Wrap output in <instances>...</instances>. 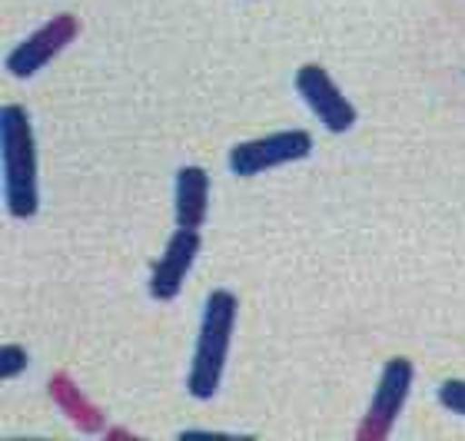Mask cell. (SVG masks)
<instances>
[{"mask_svg": "<svg viewBox=\"0 0 465 441\" xmlns=\"http://www.w3.org/2000/svg\"><path fill=\"white\" fill-rule=\"evenodd\" d=\"M0 163H4V206L14 220H30L40 210L37 140L20 103L0 110Z\"/></svg>", "mask_w": 465, "mask_h": 441, "instance_id": "6da1fadb", "label": "cell"}, {"mask_svg": "<svg viewBox=\"0 0 465 441\" xmlns=\"http://www.w3.org/2000/svg\"><path fill=\"white\" fill-rule=\"evenodd\" d=\"M240 316V299L230 289H213L206 296L203 318H200V332H196L193 358H190V372H186V392L196 402H210L220 392L226 372V355H230L232 328Z\"/></svg>", "mask_w": 465, "mask_h": 441, "instance_id": "7a4b0ae2", "label": "cell"}, {"mask_svg": "<svg viewBox=\"0 0 465 441\" xmlns=\"http://www.w3.org/2000/svg\"><path fill=\"white\" fill-rule=\"evenodd\" d=\"M412 378H416V365L409 362V358H402V355H396V358H389V362L382 365L376 392L369 398V408L356 428L359 441H386L389 435H392L399 415L406 408Z\"/></svg>", "mask_w": 465, "mask_h": 441, "instance_id": "3957f363", "label": "cell"}, {"mask_svg": "<svg viewBox=\"0 0 465 441\" xmlns=\"http://www.w3.org/2000/svg\"><path fill=\"white\" fill-rule=\"evenodd\" d=\"M312 153V136L306 130H280V133L246 140L230 150V170L236 176H260L276 166L296 163Z\"/></svg>", "mask_w": 465, "mask_h": 441, "instance_id": "277c9868", "label": "cell"}, {"mask_svg": "<svg viewBox=\"0 0 465 441\" xmlns=\"http://www.w3.org/2000/svg\"><path fill=\"white\" fill-rule=\"evenodd\" d=\"M292 87L302 96V103L310 106L330 133H349L356 126V106L349 103L340 83L330 77V70L320 64H302L292 77Z\"/></svg>", "mask_w": 465, "mask_h": 441, "instance_id": "5b68a950", "label": "cell"}, {"mask_svg": "<svg viewBox=\"0 0 465 441\" xmlns=\"http://www.w3.org/2000/svg\"><path fill=\"white\" fill-rule=\"evenodd\" d=\"M77 34H80V20L74 17V14H57V17H50L40 30H34L27 40H20L17 47L7 54L4 67H7L10 77H17V80L34 77V74H40V70L47 67L50 60L57 57L67 44H74Z\"/></svg>", "mask_w": 465, "mask_h": 441, "instance_id": "8992f818", "label": "cell"}, {"mask_svg": "<svg viewBox=\"0 0 465 441\" xmlns=\"http://www.w3.org/2000/svg\"><path fill=\"white\" fill-rule=\"evenodd\" d=\"M200 246H203L200 230H183L180 226L170 236L163 256L150 269V296L156 302H173L180 296V289H183L186 276H190V269H193L196 256H200Z\"/></svg>", "mask_w": 465, "mask_h": 441, "instance_id": "52a82bcc", "label": "cell"}, {"mask_svg": "<svg viewBox=\"0 0 465 441\" xmlns=\"http://www.w3.org/2000/svg\"><path fill=\"white\" fill-rule=\"evenodd\" d=\"M47 392L54 398V405L60 408V415H67L70 422L77 425L84 435H100L107 428V415L100 405H94L87 395L80 392V385L70 378L67 372H54L47 382Z\"/></svg>", "mask_w": 465, "mask_h": 441, "instance_id": "ba28073f", "label": "cell"}, {"mask_svg": "<svg viewBox=\"0 0 465 441\" xmlns=\"http://www.w3.org/2000/svg\"><path fill=\"white\" fill-rule=\"evenodd\" d=\"M173 216L176 226L183 230H200L210 212V173L203 166H183L176 173V192H173Z\"/></svg>", "mask_w": 465, "mask_h": 441, "instance_id": "9c48e42d", "label": "cell"}, {"mask_svg": "<svg viewBox=\"0 0 465 441\" xmlns=\"http://www.w3.org/2000/svg\"><path fill=\"white\" fill-rule=\"evenodd\" d=\"M439 405L465 418V378H446L439 385Z\"/></svg>", "mask_w": 465, "mask_h": 441, "instance_id": "30bf717a", "label": "cell"}, {"mask_svg": "<svg viewBox=\"0 0 465 441\" xmlns=\"http://www.w3.org/2000/svg\"><path fill=\"white\" fill-rule=\"evenodd\" d=\"M27 348L24 346H4V352H0V378L7 382V378H17V375L27 372Z\"/></svg>", "mask_w": 465, "mask_h": 441, "instance_id": "8fae6325", "label": "cell"}]
</instances>
